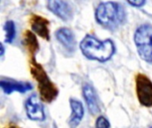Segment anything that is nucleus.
<instances>
[{"mask_svg": "<svg viewBox=\"0 0 152 128\" xmlns=\"http://www.w3.org/2000/svg\"><path fill=\"white\" fill-rule=\"evenodd\" d=\"M80 50L84 56L89 60L101 62L109 61L116 52V47L112 40H99L94 36H86L80 43Z\"/></svg>", "mask_w": 152, "mask_h": 128, "instance_id": "obj_1", "label": "nucleus"}, {"mask_svg": "<svg viewBox=\"0 0 152 128\" xmlns=\"http://www.w3.org/2000/svg\"><path fill=\"white\" fill-rule=\"evenodd\" d=\"M95 19L103 28L115 29L126 21V12L121 4L108 1L98 5L95 11Z\"/></svg>", "mask_w": 152, "mask_h": 128, "instance_id": "obj_2", "label": "nucleus"}, {"mask_svg": "<svg viewBox=\"0 0 152 128\" xmlns=\"http://www.w3.org/2000/svg\"><path fill=\"white\" fill-rule=\"evenodd\" d=\"M29 65L31 75L37 81V87L41 100L45 102H52L57 98L59 94L58 88L51 81L45 70L35 60L34 56H31Z\"/></svg>", "mask_w": 152, "mask_h": 128, "instance_id": "obj_3", "label": "nucleus"}, {"mask_svg": "<svg viewBox=\"0 0 152 128\" xmlns=\"http://www.w3.org/2000/svg\"><path fill=\"white\" fill-rule=\"evenodd\" d=\"M134 43L140 57L146 62L152 63V26L141 25L134 33Z\"/></svg>", "mask_w": 152, "mask_h": 128, "instance_id": "obj_4", "label": "nucleus"}, {"mask_svg": "<svg viewBox=\"0 0 152 128\" xmlns=\"http://www.w3.org/2000/svg\"><path fill=\"white\" fill-rule=\"evenodd\" d=\"M136 94L139 102L144 107H152V82L144 74H138L135 78Z\"/></svg>", "mask_w": 152, "mask_h": 128, "instance_id": "obj_5", "label": "nucleus"}, {"mask_svg": "<svg viewBox=\"0 0 152 128\" xmlns=\"http://www.w3.org/2000/svg\"><path fill=\"white\" fill-rule=\"evenodd\" d=\"M25 110L29 119L34 121H44L45 118L44 106L37 94H32L25 103Z\"/></svg>", "mask_w": 152, "mask_h": 128, "instance_id": "obj_6", "label": "nucleus"}, {"mask_svg": "<svg viewBox=\"0 0 152 128\" xmlns=\"http://www.w3.org/2000/svg\"><path fill=\"white\" fill-rule=\"evenodd\" d=\"M47 7L62 20H69L72 17V10L64 0H47Z\"/></svg>", "mask_w": 152, "mask_h": 128, "instance_id": "obj_7", "label": "nucleus"}, {"mask_svg": "<svg viewBox=\"0 0 152 128\" xmlns=\"http://www.w3.org/2000/svg\"><path fill=\"white\" fill-rule=\"evenodd\" d=\"M29 23L32 31L34 33L45 38V40L50 39V32H49L50 22L45 18L39 16L37 14H32L29 19Z\"/></svg>", "mask_w": 152, "mask_h": 128, "instance_id": "obj_8", "label": "nucleus"}, {"mask_svg": "<svg viewBox=\"0 0 152 128\" xmlns=\"http://www.w3.org/2000/svg\"><path fill=\"white\" fill-rule=\"evenodd\" d=\"M0 86L5 94H11L13 92H19L24 94L28 91L32 90L33 86L28 82H20L12 79H1Z\"/></svg>", "mask_w": 152, "mask_h": 128, "instance_id": "obj_9", "label": "nucleus"}, {"mask_svg": "<svg viewBox=\"0 0 152 128\" xmlns=\"http://www.w3.org/2000/svg\"><path fill=\"white\" fill-rule=\"evenodd\" d=\"M83 95L86 102L87 108L89 110V112L92 115H97L101 111L99 101L97 94L94 89V87L89 84H85L83 86Z\"/></svg>", "mask_w": 152, "mask_h": 128, "instance_id": "obj_10", "label": "nucleus"}, {"mask_svg": "<svg viewBox=\"0 0 152 128\" xmlns=\"http://www.w3.org/2000/svg\"><path fill=\"white\" fill-rule=\"evenodd\" d=\"M56 39L61 45L69 52L76 49V38L73 32L68 28H61L55 32Z\"/></svg>", "mask_w": 152, "mask_h": 128, "instance_id": "obj_11", "label": "nucleus"}, {"mask_svg": "<svg viewBox=\"0 0 152 128\" xmlns=\"http://www.w3.org/2000/svg\"><path fill=\"white\" fill-rule=\"evenodd\" d=\"M69 104L71 108V116L69 119V125L71 127H77L84 117V107L81 102L76 99H70Z\"/></svg>", "mask_w": 152, "mask_h": 128, "instance_id": "obj_12", "label": "nucleus"}, {"mask_svg": "<svg viewBox=\"0 0 152 128\" xmlns=\"http://www.w3.org/2000/svg\"><path fill=\"white\" fill-rule=\"evenodd\" d=\"M23 44L28 53L31 54V56H34V54L38 50V42L35 36V34L29 30L25 31L24 37H23Z\"/></svg>", "mask_w": 152, "mask_h": 128, "instance_id": "obj_13", "label": "nucleus"}, {"mask_svg": "<svg viewBox=\"0 0 152 128\" xmlns=\"http://www.w3.org/2000/svg\"><path fill=\"white\" fill-rule=\"evenodd\" d=\"M4 31H5V41L6 43H12V41L15 38L16 35V29H15V24L12 20H7L4 24Z\"/></svg>", "mask_w": 152, "mask_h": 128, "instance_id": "obj_14", "label": "nucleus"}, {"mask_svg": "<svg viewBox=\"0 0 152 128\" xmlns=\"http://www.w3.org/2000/svg\"><path fill=\"white\" fill-rule=\"evenodd\" d=\"M95 127L98 128H108L110 127V124L106 118L100 117V118H98V119L96 121Z\"/></svg>", "mask_w": 152, "mask_h": 128, "instance_id": "obj_15", "label": "nucleus"}, {"mask_svg": "<svg viewBox=\"0 0 152 128\" xmlns=\"http://www.w3.org/2000/svg\"><path fill=\"white\" fill-rule=\"evenodd\" d=\"M127 2L134 7H142L144 5L146 0H127Z\"/></svg>", "mask_w": 152, "mask_h": 128, "instance_id": "obj_16", "label": "nucleus"}, {"mask_svg": "<svg viewBox=\"0 0 152 128\" xmlns=\"http://www.w3.org/2000/svg\"><path fill=\"white\" fill-rule=\"evenodd\" d=\"M4 45L1 44V56L4 55Z\"/></svg>", "mask_w": 152, "mask_h": 128, "instance_id": "obj_17", "label": "nucleus"}]
</instances>
